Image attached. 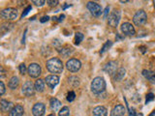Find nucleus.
Masks as SVG:
<instances>
[{
    "instance_id": "b1692460",
    "label": "nucleus",
    "mask_w": 155,
    "mask_h": 116,
    "mask_svg": "<svg viewBox=\"0 0 155 116\" xmlns=\"http://www.w3.org/2000/svg\"><path fill=\"white\" fill-rule=\"evenodd\" d=\"M18 83H19L18 77V76H13V77H11V79H10V81H9V84H8L9 88L12 89V90L16 89L17 87L18 86Z\"/></svg>"
},
{
    "instance_id": "4be33fe9",
    "label": "nucleus",
    "mask_w": 155,
    "mask_h": 116,
    "mask_svg": "<svg viewBox=\"0 0 155 116\" xmlns=\"http://www.w3.org/2000/svg\"><path fill=\"white\" fill-rule=\"evenodd\" d=\"M50 105H51V108L53 111H57L61 106V102L59 100H57L56 98H51L50 101Z\"/></svg>"
},
{
    "instance_id": "ea45409f",
    "label": "nucleus",
    "mask_w": 155,
    "mask_h": 116,
    "mask_svg": "<svg viewBox=\"0 0 155 116\" xmlns=\"http://www.w3.org/2000/svg\"><path fill=\"white\" fill-rule=\"evenodd\" d=\"M116 40H121V39H124V37H120L119 34H116V37H115Z\"/></svg>"
},
{
    "instance_id": "f03ea898",
    "label": "nucleus",
    "mask_w": 155,
    "mask_h": 116,
    "mask_svg": "<svg viewBox=\"0 0 155 116\" xmlns=\"http://www.w3.org/2000/svg\"><path fill=\"white\" fill-rule=\"evenodd\" d=\"M91 91L93 92L94 94L99 95L102 94L106 89V81L102 76H97L95 79H93L91 82Z\"/></svg>"
},
{
    "instance_id": "9d476101",
    "label": "nucleus",
    "mask_w": 155,
    "mask_h": 116,
    "mask_svg": "<svg viewBox=\"0 0 155 116\" xmlns=\"http://www.w3.org/2000/svg\"><path fill=\"white\" fill-rule=\"evenodd\" d=\"M120 30L126 36H134L136 34V30H135L134 26L129 22H124L121 24Z\"/></svg>"
},
{
    "instance_id": "e433bc0d",
    "label": "nucleus",
    "mask_w": 155,
    "mask_h": 116,
    "mask_svg": "<svg viewBox=\"0 0 155 116\" xmlns=\"http://www.w3.org/2000/svg\"><path fill=\"white\" fill-rule=\"evenodd\" d=\"M33 3L35 5H37V6H43V5L45 4V1H44V0H39V1H37V0H34Z\"/></svg>"
},
{
    "instance_id": "4468645a",
    "label": "nucleus",
    "mask_w": 155,
    "mask_h": 116,
    "mask_svg": "<svg viewBox=\"0 0 155 116\" xmlns=\"http://www.w3.org/2000/svg\"><path fill=\"white\" fill-rule=\"evenodd\" d=\"M126 113V108L122 105H116L110 111V116H124Z\"/></svg>"
},
{
    "instance_id": "f8f14e48",
    "label": "nucleus",
    "mask_w": 155,
    "mask_h": 116,
    "mask_svg": "<svg viewBox=\"0 0 155 116\" xmlns=\"http://www.w3.org/2000/svg\"><path fill=\"white\" fill-rule=\"evenodd\" d=\"M46 111V106L42 103H38L36 105H34L32 108V113L34 116H43L45 114Z\"/></svg>"
},
{
    "instance_id": "39448f33",
    "label": "nucleus",
    "mask_w": 155,
    "mask_h": 116,
    "mask_svg": "<svg viewBox=\"0 0 155 116\" xmlns=\"http://www.w3.org/2000/svg\"><path fill=\"white\" fill-rule=\"evenodd\" d=\"M66 68H67L68 71H70L72 72H76L81 68V61L79 59H76V58H71L70 60L67 61Z\"/></svg>"
},
{
    "instance_id": "c03bdc74",
    "label": "nucleus",
    "mask_w": 155,
    "mask_h": 116,
    "mask_svg": "<svg viewBox=\"0 0 155 116\" xmlns=\"http://www.w3.org/2000/svg\"><path fill=\"white\" fill-rule=\"evenodd\" d=\"M48 116H55L54 114H50V115H48Z\"/></svg>"
},
{
    "instance_id": "9b49d317",
    "label": "nucleus",
    "mask_w": 155,
    "mask_h": 116,
    "mask_svg": "<svg viewBox=\"0 0 155 116\" xmlns=\"http://www.w3.org/2000/svg\"><path fill=\"white\" fill-rule=\"evenodd\" d=\"M104 71L110 76H114L116 72V71H117V62L110 61L109 63H107L104 66Z\"/></svg>"
},
{
    "instance_id": "c756f323",
    "label": "nucleus",
    "mask_w": 155,
    "mask_h": 116,
    "mask_svg": "<svg viewBox=\"0 0 155 116\" xmlns=\"http://www.w3.org/2000/svg\"><path fill=\"white\" fill-rule=\"evenodd\" d=\"M18 69H19V72H21V75H25L26 74L27 69H26V66H25V64H24V63H21V64L19 65Z\"/></svg>"
},
{
    "instance_id": "393cba45",
    "label": "nucleus",
    "mask_w": 155,
    "mask_h": 116,
    "mask_svg": "<svg viewBox=\"0 0 155 116\" xmlns=\"http://www.w3.org/2000/svg\"><path fill=\"white\" fill-rule=\"evenodd\" d=\"M111 46H113V42H111V41H107V42L105 43V45L103 46V47L101 48L100 54H104V53H105L106 51H108V50H110Z\"/></svg>"
},
{
    "instance_id": "a19ab883",
    "label": "nucleus",
    "mask_w": 155,
    "mask_h": 116,
    "mask_svg": "<svg viewBox=\"0 0 155 116\" xmlns=\"http://www.w3.org/2000/svg\"><path fill=\"white\" fill-rule=\"evenodd\" d=\"M72 5L71 4H67V5H64V6H63V10H65L66 8H68V7H71Z\"/></svg>"
},
{
    "instance_id": "c9c22d12",
    "label": "nucleus",
    "mask_w": 155,
    "mask_h": 116,
    "mask_svg": "<svg viewBox=\"0 0 155 116\" xmlns=\"http://www.w3.org/2000/svg\"><path fill=\"white\" fill-rule=\"evenodd\" d=\"M30 11H31V6H28V7L23 11V13H22V14H21V18H24V17H25L26 14H27L29 12H30Z\"/></svg>"
},
{
    "instance_id": "412c9836",
    "label": "nucleus",
    "mask_w": 155,
    "mask_h": 116,
    "mask_svg": "<svg viewBox=\"0 0 155 116\" xmlns=\"http://www.w3.org/2000/svg\"><path fill=\"white\" fill-rule=\"evenodd\" d=\"M34 88L37 92H43L45 89V80L42 79H39L34 83Z\"/></svg>"
},
{
    "instance_id": "0eeeda50",
    "label": "nucleus",
    "mask_w": 155,
    "mask_h": 116,
    "mask_svg": "<svg viewBox=\"0 0 155 116\" xmlns=\"http://www.w3.org/2000/svg\"><path fill=\"white\" fill-rule=\"evenodd\" d=\"M119 21H120V11H118V10H114V11L110 13L108 22L111 27H116L118 25Z\"/></svg>"
},
{
    "instance_id": "79ce46f5",
    "label": "nucleus",
    "mask_w": 155,
    "mask_h": 116,
    "mask_svg": "<svg viewBox=\"0 0 155 116\" xmlns=\"http://www.w3.org/2000/svg\"><path fill=\"white\" fill-rule=\"evenodd\" d=\"M148 116H155V110H154V111H152V112L150 113V114H149Z\"/></svg>"
},
{
    "instance_id": "dca6fc26",
    "label": "nucleus",
    "mask_w": 155,
    "mask_h": 116,
    "mask_svg": "<svg viewBox=\"0 0 155 116\" xmlns=\"http://www.w3.org/2000/svg\"><path fill=\"white\" fill-rule=\"evenodd\" d=\"M92 113H93V115H95V116H107L108 115V109L103 105H99V106H96V108H93Z\"/></svg>"
},
{
    "instance_id": "a878e982",
    "label": "nucleus",
    "mask_w": 155,
    "mask_h": 116,
    "mask_svg": "<svg viewBox=\"0 0 155 116\" xmlns=\"http://www.w3.org/2000/svg\"><path fill=\"white\" fill-rule=\"evenodd\" d=\"M68 80H69V84L75 86V87L79 86V84H80V79L78 76H71V77H69Z\"/></svg>"
},
{
    "instance_id": "f704fd0d",
    "label": "nucleus",
    "mask_w": 155,
    "mask_h": 116,
    "mask_svg": "<svg viewBox=\"0 0 155 116\" xmlns=\"http://www.w3.org/2000/svg\"><path fill=\"white\" fill-rule=\"evenodd\" d=\"M6 74L7 72H6V71H5L4 68L0 66V77H5L6 76Z\"/></svg>"
},
{
    "instance_id": "a211bd4d",
    "label": "nucleus",
    "mask_w": 155,
    "mask_h": 116,
    "mask_svg": "<svg viewBox=\"0 0 155 116\" xmlns=\"http://www.w3.org/2000/svg\"><path fill=\"white\" fill-rule=\"evenodd\" d=\"M143 76L147 79H148L151 83L155 84V71H150V70H143Z\"/></svg>"
},
{
    "instance_id": "1a4fd4ad",
    "label": "nucleus",
    "mask_w": 155,
    "mask_h": 116,
    "mask_svg": "<svg viewBox=\"0 0 155 116\" xmlns=\"http://www.w3.org/2000/svg\"><path fill=\"white\" fill-rule=\"evenodd\" d=\"M22 94L26 97H31L35 93V88H34V84L31 81H26L24 82V84L22 85Z\"/></svg>"
},
{
    "instance_id": "4c0bfd02",
    "label": "nucleus",
    "mask_w": 155,
    "mask_h": 116,
    "mask_svg": "<svg viewBox=\"0 0 155 116\" xmlns=\"http://www.w3.org/2000/svg\"><path fill=\"white\" fill-rule=\"evenodd\" d=\"M109 11H110V8H109V7H106L105 11H104V17H105V18H107V17H108Z\"/></svg>"
},
{
    "instance_id": "6e6552de",
    "label": "nucleus",
    "mask_w": 155,
    "mask_h": 116,
    "mask_svg": "<svg viewBox=\"0 0 155 116\" xmlns=\"http://www.w3.org/2000/svg\"><path fill=\"white\" fill-rule=\"evenodd\" d=\"M27 72L31 77H35L36 79V77H38L42 72L41 66L39 64H36V63H32V64H30L27 68Z\"/></svg>"
},
{
    "instance_id": "c85d7f7f",
    "label": "nucleus",
    "mask_w": 155,
    "mask_h": 116,
    "mask_svg": "<svg viewBox=\"0 0 155 116\" xmlns=\"http://www.w3.org/2000/svg\"><path fill=\"white\" fill-rule=\"evenodd\" d=\"M76 98V94L74 91H70L67 95V101L68 102H73Z\"/></svg>"
},
{
    "instance_id": "423d86ee",
    "label": "nucleus",
    "mask_w": 155,
    "mask_h": 116,
    "mask_svg": "<svg viewBox=\"0 0 155 116\" xmlns=\"http://www.w3.org/2000/svg\"><path fill=\"white\" fill-rule=\"evenodd\" d=\"M86 7H87V9L89 10V12L91 13V14L93 17L97 18V17H99L100 14H102V8H101V6L98 3L90 1V2L87 3Z\"/></svg>"
},
{
    "instance_id": "37998d69",
    "label": "nucleus",
    "mask_w": 155,
    "mask_h": 116,
    "mask_svg": "<svg viewBox=\"0 0 155 116\" xmlns=\"http://www.w3.org/2000/svg\"><path fill=\"white\" fill-rule=\"evenodd\" d=\"M135 116H143V113H136Z\"/></svg>"
},
{
    "instance_id": "7ed1b4c3",
    "label": "nucleus",
    "mask_w": 155,
    "mask_h": 116,
    "mask_svg": "<svg viewBox=\"0 0 155 116\" xmlns=\"http://www.w3.org/2000/svg\"><path fill=\"white\" fill-rule=\"evenodd\" d=\"M0 18L5 21H14L18 18V10L15 8H6L0 12Z\"/></svg>"
},
{
    "instance_id": "473e14b6",
    "label": "nucleus",
    "mask_w": 155,
    "mask_h": 116,
    "mask_svg": "<svg viewBox=\"0 0 155 116\" xmlns=\"http://www.w3.org/2000/svg\"><path fill=\"white\" fill-rule=\"evenodd\" d=\"M64 18H65V16H64V14H60L59 17H53V18H52L53 21H58V22H61Z\"/></svg>"
},
{
    "instance_id": "bb28decb",
    "label": "nucleus",
    "mask_w": 155,
    "mask_h": 116,
    "mask_svg": "<svg viewBox=\"0 0 155 116\" xmlns=\"http://www.w3.org/2000/svg\"><path fill=\"white\" fill-rule=\"evenodd\" d=\"M69 114H70V109L67 106L62 108L59 112H58V116H69Z\"/></svg>"
},
{
    "instance_id": "a18cd8bd",
    "label": "nucleus",
    "mask_w": 155,
    "mask_h": 116,
    "mask_svg": "<svg viewBox=\"0 0 155 116\" xmlns=\"http://www.w3.org/2000/svg\"><path fill=\"white\" fill-rule=\"evenodd\" d=\"M154 7H155V1H154Z\"/></svg>"
},
{
    "instance_id": "2f4dec72",
    "label": "nucleus",
    "mask_w": 155,
    "mask_h": 116,
    "mask_svg": "<svg viewBox=\"0 0 155 116\" xmlns=\"http://www.w3.org/2000/svg\"><path fill=\"white\" fill-rule=\"evenodd\" d=\"M5 92H6V87H5L3 81L0 80V96H2L5 94Z\"/></svg>"
},
{
    "instance_id": "aec40b11",
    "label": "nucleus",
    "mask_w": 155,
    "mask_h": 116,
    "mask_svg": "<svg viewBox=\"0 0 155 116\" xmlns=\"http://www.w3.org/2000/svg\"><path fill=\"white\" fill-rule=\"evenodd\" d=\"M13 27H14L13 23L5 22V23L1 24V25H0V34H1V35H4V34H6L7 32L11 31Z\"/></svg>"
},
{
    "instance_id": "7c9ffc66",
    "label": "nucleus",
    "mask_w": 155,
    "mask_h": 116,
    "mask_svg": "<svg viewBox=\"0 0 155 116\" xmlns=\"http://www.w3.org/2000/svg\"><path fill=\"white\" fill-rule=\"evenodd\" d=\"M155 99V96H154V94H152V93H149V94H147V100H145V105H147L149 102H151V101H153Z\"/></svg>"
},
{
    "instance_id": "6ab92c4d",
    "label": "nucleus",
    "mask_w": 155,
    "mask_h": 116,
    "mask_svg": "<svg viewBox=\"0 0 155 116\" xmlns=\"http://www.w3.org/2000/svg\"><path fill=\"white\" fill-rule=\"evenodd\" d=\"M125 75H126V70L124 69V68H119V69L116 71V72L114 74V79L115 81H121L124 79Z\"/></svg>"
},
{
    "instance_id": "5701e85b",
    "label": "nucleus",
    "mask_w": 155,
    "mask_h": 116,
    "mask_svg": "<svg viewBox=\"0 0 155 116\" xmlns=\"http://www.w3.org/2000/svg\"><path fill=\"white\" fill-rule=\"evenodd\" d=\"M73 51H74V50H73V47H62L61 50H58V52H59L63 57H68Z\"/></svg>"
},
{
    "instance_id": "72a5a7b5",
    "label": "nucleus",
    "mask_w": 155,
    "mask_h": 116,
    "mask_svg": "<svg viewBox=\"0 0 155 116\" xmlns=\"http://www.w3.org/2000/svg\"><path fill=\"white\" fill-rule=\"evenodd\" d=\"M47 3L50 5L51 7H53V6H56L58 4V1L57 0H54V1H53V0H48V1H47Z\"/></svg>"
},
{
    "instance_id": "58836bf2",
    "label": "nucleus",
    "mask_w": 155,
    "mask_h": 116,
    "mask_svg": "<svg viewBox=\"0 0 155 116\" xmlns=\"http://www.w3.org/2000/svg\"><path fill=\"white\" fill-rule=\"evenodd\" d=\"M48 19H50V18H48V16H45V17L41 18V22H46L48 21Z\"/></svg>"
},
{
    "instance_id": "2eb2a0df",
    "label": "nucleus",
    "mask_w": 155,
    "mask_h": 116,
    "mask_svg": "<svg viewBox=\"0 0 155 116\" xmlns=\"http://www.w3.org/2000/svg\"><path fill=\"white\" fill-rule=\"evenodd\" d=\"M14 108L13 103L7 100H1L0 101V109L2 112H10Z\"/></svg>"
},
{
    "instance_id": "ddd939ff",
    "label": "nucleus",
    "mask_w": 155,
    "mask_h": 116,
    "mask_svg": "<svg viewBox=\"0 0 155 116\" xmlns=\"http://www.w3.org/2000/svg\"><path fill=\"white\" fill-rule=\"evenodd\" d=\"M45 82L48 85V87L54 88V87L58 84V82H59V77H58V76H55V75H50V76H46Z\"/></svg>"
},
{
    "instance_id": "cd10ccee",
    "label": "nucleus",
    "mask_w": 155,
    "mask_h": 116,
    "mask_svg": "<svg viewBox=\"0 0 155 116\" xmlns=\"http://www.w3.org/2000/svg\"><path fill=\"white\" fill-rule=\"evenodd\" d=\"M82 40H84V34L80 33V32L76 33V36H75V44L76 45H80Z\"/></svg>"
},
{
    "instance_id": "f257e3e1",
    "label": "nucleus",
    "mask_w": 155,
    "mask_h": 116,
    "mask_svg": "<svg viewBox=\"0 0 155 116\" xmlns=\"http://www.w3.org/2000/svg\"><path fill=\"white\" fill-rule=\"evenodd\" d=\"M47 69L52 74H60L64 69V66H63V63L59 58L54 57L47 61Z\"/></svg>"
},
{
    "instance_id": "20e7f679",
    "label": "nucleus",
    "mask_w": 155,
    "mask_h": 116,
    "mask_svg": "<svg viewBox=\"0 0 155 116\" xmlns=\"http://www.w3.org/2000/svg\"><path fill=\"white\" fill-rule=\"evenodd\" d=\"M147 14L143 10H139V11L136 12V14L133 17V22L137 26L143 25L147 22Z\"/></svg>"
},
{
    "instance_id": "f3484780",
    "label": "nucleus",
    "mask_w": 155,
    "mask_h": 116,
    "mask_svg": "<svg viewBox=\"0 0 155 116\" xmlns=\"http://www.w3.org/2000/svg\"><path fill=\"white\" fill-rule=\"evenodd\" d=\"M24 112L23 106L21 105H18L16 106H14L13 109L9 112V116H22Z\"/></svg>"
}]
</instances>
